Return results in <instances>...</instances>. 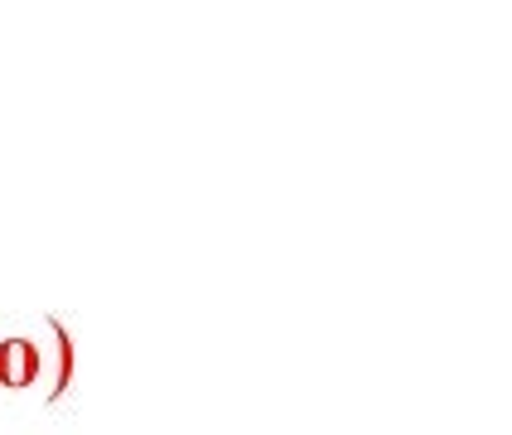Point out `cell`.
<instances>
[{"label":"cell","mask_w":512,"mask_h":435,"mask_svg":"<svg viewBox=\"0 0 512 435\" xmlns=\"http://www.w3.org/2000/svg\"><path fill=\"white\" fill-rule=\"evenodd\" d=\"M39 373V353H34V344H25V339H10V344H0V382H29V377Z\"/></svg>","instance_id":"6da1fadb"}]
</instances>
